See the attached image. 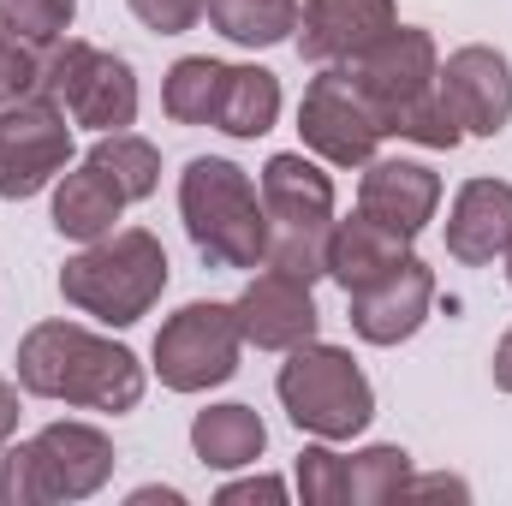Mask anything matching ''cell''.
I'll use <instances>...</instances> for the list:
<instances>
[{
    "mask_svg": "<svg viewBox=\"0 0 512 506\" xmlns=\"http://www.w3.org/2000/svg\"><path fill=\"white\" fill-rule=\"evenodd\" d=\"M72 167V114L54 96H24L0 108V203L48 191Z\"/></svg>",
    "mask_w": 512,
    "mask_h": 506,
    "instance_id": "30bf717a",
    "label": "cell"
},
{
    "mask_svg": "<svg viewBox=\"0 0 512 506\" xmlns=\"http://www.w3.org/2000/svg\"><path fill=\"white\" fill-rule=\"evenodd\" d=\"M352 84L370 96V108L382 114V131H393V120L435 90V72H441V54H435V36L417 30V24H393L382 42H370L352 66Z\"/></svg>",
    "mask_w": 512,
    "mask_h": 506,
    "instance_id": "8fae6325",
    "label": "cell"
},
{
    "mask_svg": "<svg viewBox=\"0 0 512 506\" xmlns=\"http://www.w3.org/2000/svg\"><path fill=\"white\" fill-rule=\"evenodd\" d=\"M239 352H245V334H239L233 304L197 298V304H185V310H173L161 322V334H155V376L173 393H209V387L239 376Z\"/></svg>",
    "mask_w": 512,
    "mask_h": 506,
    "instance_id": "ba28073f",
    "label": "cell"
},
{
    "mask_svg": "<svg viewBox=\"0 0 512 506\" xmlns=\"http://www.w3.org/2000/svg\"><path fill=\"white\" fill-rule=\"evenodd\" d=\"M215 501H221V506H239V501H268V506H280V501H286V483H280V477H245V483H227Z\"/></svg>",
    "mask_w": 512,
    "mask_h": 506,
    "instance_id": "4dcf8cb0",
    "label": "cell"
},
{
    "mask_svg": "<svg viewBox=\"0 0 512 506\" xmlns=\"http://www.w3.org/2000/svg\"><path fill=\"white\" fill-rule=\"evenodd\" d=\"M12 435H18V387L0 376V447H6Z\"/></svg>",
    "mask_w": 512,
    "mask_h": 506,
    "instance_id": "d6a6232c",
    "label": "cell"
},
{
    "mask_svg": "<svg viewBox=\"0 0 512 506\" xmlns=\"http://www.w3.org/2000/svg\"><path fill=\"white\" fill-rule=\"evenodd\" d=\"M387 137H405V143H423V149H459V143H465V131H459V120H453V108L441 102V90L417 96V102L393 120Z\"/></svg>",
    "mask_w": 512,
    "mask_h": 506,
    "instance_id": "4316f807",
    "label": "cell"
},
{
    "mask_svg": "<svg viewBox=\"0 0 512 506\" xmlns=\"http://www.w3.org/2000/svg\"><path fill=\"white\" fill-rule=\"evenodd\" d=\"M411 483V453L405 447H364L346 453V506H387Z\"/></svg>",
    "mask_w": 512,
    "mask_h": 506,
    "instance_id": "d4e9b609",
    "label": "cell"
},
{
    "mask_svg": "<svg viewBox=\"0 0 512 506\" xmlns=\"http://www.w3.org/2000/svg\"><path fill=\"white\" fill-rule=\"evenodd\" d=\"M280 120V78L268 66H227V84H221V108H215V131L251 143L262 131H274Z\"/></svg>",
    "mask_w": 512,
    "mask_h": 506,
    "instance_id": "44dd1931",
    "label": "cell"
},
{
    "mask_svg": "<svg viewBox=\"0 0 512 506\" xmlns=\"http://www.w3.org/2000/svg\"><path fill=\"white\" fill-rule=\"evenodd\" d=\"M405 495H459V501H465L471 489H465L459 477H411V483H405Z\"/></svg>",
    "mask_w": 512,
    "mask_h": 506,
    "instance_id": "1f68e13d",
    "label": "cell"
},
{
    "mask_svg": "<svg viewBox=\"0 0 512 506\" xmlns=\"http://www.w3.org/2000/svg\"><path fill=\"white\" fill-rule=\"evenodd\" d=\"M72 18H78V0H0V30L24 36V42H54V36H72Z\"/></svg>",
    "mask_w": 512,
    "mask_h": 506,
    "instance_id": "484cf974",
    "label": "cell"
},
{
    "mask_svg": "<svg viewBox=\"0 0 512 506\" xmlns=\"http://www.w3.org/2000/svg\"><path fill=\"white\" fill-rule=\"evenodd\" d=\"M233 316H239L245 346H256V352H292V346L316 340V328H322L310 280H292L280 268H256V280L233 298Z\"/></svg>",
    "mask_w": 512,
    "mask_h": 506,
    "instance_id": "4fadbf2b",
    "label": "cell"
},
{
    "mask_svg": "<svg viewBox=\"0 0 512 506\" xmlns=\"http://www.w3.org/2000/svg\"><path fill=\"white\" fill-rule=\"evenodd\" d=\"M167 292V251L149 227H114L60 268V298L108 328L143 322Z\"/></svg>",
    "mask_w": 512,
    "mask_h": 506,
    "instance_id": "3957f363",
    "label": "cell"
},
{
    "mask_svg": "<svg viewBox=\"0 0 512 506\" xmlns=\"http://www.w3.org/2000/svg\"><path fill=\"white\" fill-rule=\"evenodd\" d=\"M179 221L209 268H262L268 215L251 173L227 155H197L179 173Z\"/></svg>",
    "mask_w": 512,
    "mask_h": 506,
    "instance_id": "7a4b0ae2",
    "label": "cell"
},
{
    "mask_svg": "<svg viewBox=\"0 0 512 506\" xmlns=\"http://www.w3.org/2000/svg\"><path fill=\"white\" fill-rule=\"evenodd\" d=\"M120 215H126V191L96 161H84V167H72V173L54 179V233L60 239L96 245V239H108L120 227Z\"/></svg>",
    "mask_w": 512,
    "mask_h": 506,
    "instance_id": "d6986e66",
    "label": "cell"
},
{
    "mask_svg": "<svg viewBox=\"0 0 512 506\" xmlns=\"http://www.w3.org/2000/svg\"><path fill=\"white\" fill-rule=\"evenodd\" d=\"M346 304H352V334H358V340H370V346H399V340H411V334L429 322V310H435V268H429L423 256H405L399 268H387L382 280L346 292Z\"/></svg>",
    "mask_w": 512,
    "mask_h": 506,
    "instance_id": "5bb4252c",
    "label": "cell"
},
{
    "mask_svg": "<svg viewBox=\"0 0 512 506\" xmlns=\"http://www.w3.org/2000/svg\"><path fill=\"white\" fill-rule=\"evenodd\" d=\"M126 6H131V18L143 30H155V36H185L203 18V0H126Z\"/></svg>",
    "mask_w": 512,
    "mask_h": 506,
    "instance_id": "f546056e",
    "label": "cell"
},
{
    "mask_svg": "<svg viewBox=\"0 0 512 506\" xmlns=\"http://www.w3.org/2000/svg\"><path fill=\"white\" fill-rule=\"evenodd\" d=\"M298 137L328 167H364V161H376L387 131L346 66H316V78L304 84V102H298Z\"/></svg>",
    "mask_w": 512,
    "mask_h": 506,
    "instance_id": "9c48e42d",
    "label": "cell"
},
{
    "mask_svg": "<svg viewBox=\"0 0 512 506\" xmlns=\"http://www.w3.org/2000/svg\"><path fill=\"white\" fill-rule=\"evenodd\" d=\"M36 96H54L72 114V126L90 131H126L137 120L131 60L84 42V36H54L36 48Z\"/></svg>",
    "mask_w": 512,
    "mask_h": 506,
    "instance_id": "52a82bcc",
    "label": "cell"
},
{
    "mask_svg": "<svg viewBox=\"0 0 512 506\" xmlns=\"http://www.w3.org/2000/svg\"><path fill=\"white\" fill-rule=\"evenodd\" d=\"M18 387L54 405H84V411H137L143 399V364L120 340L90 334L78 322H36L18 352H12Z\"/></svg>",
    "mask_w": 512,
    "mask_h": 506,
    "instance_id": "6da1fadb",
    "label": "cell"
},
{
    "mask_svg": "<svg viewBox=\"0 0 512 506\" xmlns=\"http://www.w3.org/2000/svg\"><path fill=\"white\" fill-rule=\"evenodd\" d=\"M203 18L239 48H274V42H292L298 0H203Z\"/></svg>",
    "mask_w": 512,
    "mask_h": 506,
    "instance_id": "603a6c76",
    "label": "cell"
},
{
    "mask_svg": "<svg viewBox=\"0 0 512 506\" xmlns=\"http://www.w3.org/2000/svg\"><path fill=\"white\" fill-rule=\"evenodd\" d=\"M292 477H298L304 506H346V453H334V441L304 447Z\"/></svg>",
    "mask_w": 512,
    "mask_h": 506,
    "instance_id": "83f0119b",
    "label": "cell"
},
{
    "mask_svg": "<svg viewBox=\"0 0 512 506\" xmlns=\"http://www.w3.org/2000/svg\"><path fill=\"white\" fill-rule=\"evenodd\" d=\"M435 90L465 137H501L512 126V60L501 48H483V42L453 48L435 72Z\"/></svg>",
    "mask_w": 512,
    "mask_h": 506,
    "instance_id": "7c38bea8",
    "label": "cell"
},
{
    "mask_svg": "<svg viewBox=\"0 0 512 506\" xmlns=\"http://www.w3.org/2000/svg\"><path fill=\"white\" fill-rule=\"evenodd\" d=\"M512 251V185L507 179H465L447 209V256L453 262H495Z\"/></svg>",
    "mask_w": 512,
    "mask_h": 506,
    "instance_id": "e0dca14e",
    "label": "cell"
},
{
    "mask_svg": "<svg viewBox=\"0 0 512 506\" xmlns=\"http://www.w3.org/2000/svg\"><path fill=\"white\" fill-rule=\"evenodd\" d=\"M36 96V42L0 30V108Z\"/></svg>",
    "mask_w": 512,
    "mask_h": 506,
    "instance_id": "f1b7e54d",
    "label": "cell"
},
{
    "mask_svg": "<svg viewBox=\"0 0 512 506\" xmlns=\"http://www.w3.org/2000/svg\"><path fill=\"white\" fill-rule=\"evenodd\" d=\"M507 286H512V251H507Z\"/></svg>",
    "mask_w": 512,
    "mask_h": 506,
    "instance_id": "d590c367",
    "label": "cell"
},
{
    "mask_svg": "<svg viewBox=\"0 0 512 506\" xmlns=\"http://www.w3.org/2000/svg\"><path fill=\"white\" fill-rule=\"evenodd\" d=\"M84 161H96V167L126 191V203L155 197V185H161V149H155L149 137H137V131H102Z\"/></svg>",
    "mask_w": 512,
    "mask_h": 506,
    "instance_id": "cb8c5ba5",
    "label": "cell"
},
{
    "mask_svg": "<svg viewBox=\"0 0 512 506\" xmlns=\"http://www.w3.org/2000/svg\"><path fill=\"white\" fill-rule=\"evenodd\" d=\"M221 84H227V66H221V60L185 54V60H173L167 78H161V114H167L173 126H215Z\"/></svg>",
    "mask_w": 512,
    "mask_h": 506,
    "instance_id": "7402d4cb",
    "label": "cell"
},
{
    "mask_svg": "<svg viewBox=\"0 0 512 506\" xmlns=\"http://www.w3.org/2000/svg\"><path fill=\"white\" fill-rule=\"evenodd\" d=\"M149 501H161V506H179L185 495H179V489H137V495H131V506H149Z\"/></svg>",
    "mask_w": 512,
    "mask_h": 506,
    "instance_id": "e575fe53",
    "label": "cell"
},
{
    "mask_svg": "<svg viewBox=\"0 0 512 506\" xmlns=\"http://www.w3.org/2000/svg\"><path fill=\"white\" fill-rule=\"evenodd\" d=\"M411 256V233L382 227L376 215H352V221H334V239H328V280L340 292H358L370 280H382L387 268H399Z\"/></svg>",
    "mask_w": 512,
    "mask_h": 506,
    "instance_id": "ac0fdd59",
    "label": "cell"
},
{
    "mask_svg": "<svg viewBox=\"0 0 512 506\" xmlns=\"http://www.w3.org/2000/svg\"><path fill=\"white\" fill-rule=\"evenodd\" d=\"M489 370H495V387L512 393V328L501 334V346H495V364H489Z\"/></svg>",
    "mask_w": 512,
    "mask_h": 506,
    "instance_id": "836d02e7",
    "label": "cell"
},
{
    "mask_svg": "<svg viewBox=\"0 0 512 506\" xmlns=\"http://www.w3.org/2000/svg\"><path fill=\"white\" fill-rule=\"evenodd\" d=\"M268 447V423L256 417L251 405H209L191 417V453L209 465V471H245L262 459Z\"/></svg>",
    "mask_w": 512,
    "mask_h": 506,
    "instance_id": "ffe728a7",
    "label": "cell"
},
{
    "mask_svg": "<svg viewBox=\"0 0 512 506\" xmlns=\"http://www.w3.org/2000/svg\"><path fill=\"white\" fill-rule=\"evenodd\" d=\"M120 453L96 423H48L0 459V506H60L108 489Z\"/></svg>",
    "mask_w": 512,
    "mask_h": 506,
    "instance_id": "5b68a950",
    "label": "cell"
},
{
    "mask_svg": "<svg viewBox=\"0 0 512 506\" xmlns=\"http://www.w3.org/2000/svg\"><path fill=\"white\" fill-rule=\"evenodd\" d=\"M358 209L376 215L382 227L399 233H423L441 209V173L423 167V161H364V179H358Z\"/></svg>",
    "mask_w": 512,
    "mask_h": 506,
    "instance_id": "2e32d148",
    "label": "cell"
},
{
    "mask_svg": "<svg viewBox=\"0 0 512 506\" xmlns=\"http://www.w3.org/2000/svg\"><path fill=\"white\" fill-rule=\"evenodd\" d=\"M274 393H280L286 417L316 441H352L376 417V387L358 370V358L346 346H322V340H304L286 352Z\"/></svg>",
    "mask_w": 512,
    "mask_h": 506,
    "instance_id": "8992f818",
    "label": "cell"
},
{
    "mask_svg": "<svg viewBox=\"0 0 512 506\" xmlns=\"http://www.w3.org/2000/svg\"><path fill=\"white\" fill-rule=\"evenodd\" d=\"M393 24H399L393 0H304L292 42H298V60L310 66H352Z\"/></svg>",
    "mask_w": 512,
    "mask_h": 506,
    "instance_id": "9a60e30c",
    "label": "cell"
},
{
    "mask_svg": "<svg viewBox=\"0 0 512 506\" xmlns=\"http://www.w3.org/2000/svg\"><path fill=\"white\" fill-rule=\"evenodd\" d=\"M256 191H262V215H268L262 268H280V274L316 286L328 274V239H334V179L304 149H280V155H268Z\"/></svg>",
    "mask_w": 512,
    "mask_h": 506,
    "instance_id": "277c9868",
    "label": "cell"
}]
</instances>
